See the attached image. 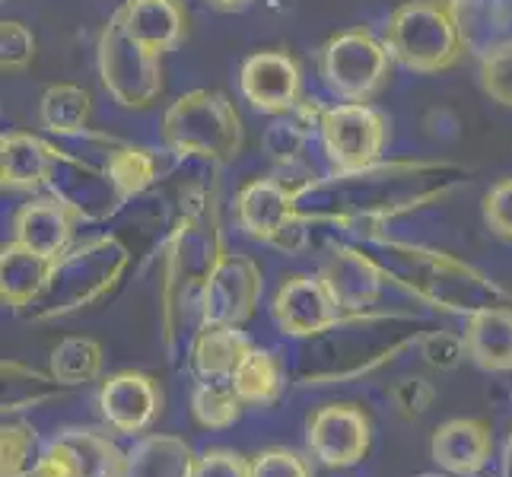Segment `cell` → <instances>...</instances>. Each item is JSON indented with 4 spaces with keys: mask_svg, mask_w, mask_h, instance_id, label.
Wrapping results in <instances>:
<instances>
[{
    "mask_svg": "<svg viewBox=\"0 0 512 477\" xmlns=\"http://www.w3.org/2000/svg\"><path fill=\"white\" fill-rule=\"evenodd\" d=\"M388 401L395 404V411L401 417L414 420V417L430 411V404L436 401V388L427 379L411 376V379H401V382H395L392 388H388Z\"/></svg>",
    "mask_w": 512,
    "mask_h": 477,
    "instance_id": "cell-34",
    "label": "cell"
},
{
    "mask_svg": "<svg viewBox=\"0 0 512 477\" xmlns=\"http://www.w3.org/2000/svg\"><path fill=\"white\" fill-rule=\"evenodd\" d=\"M322 280L328 284L341 312L357 315V312H366L379 299L385 274L357 249H334L322 268Z\"/></svg>",
    "mask_w": 512,
    "mask_h": 477,
    "instance_id": "cell-18",
    "label": "cell"
},
{
    "mask_svg": "<svg viewBox=\"0 0 512 477\" xmlns=\"http://www.w3.org/2000/svg\"><path fill=\"white\" fill-rule=\"evenodd\" d=\"M417 477H449V474H433V471H430V474H417Z\"/></svg>",
    "mask_w": 512,
    "mask_h": 477,
    "instance_id": "cell-40",
    "label": "cell"
},
{
    "mask_svg": "<svg viewBox=\"0 0 512 477\" xmlns=\"http://www.w3.org/2000/svg\"><path fill=\"white\" fill-rule=\"evenodd\" d=\"M392 51L366 29H347L319 51V74L344 102H369L392 74Z\"/></svg>",
    "mask_w": 512,
    "mask_h": 477,
    "instance_id": "cell-4",
    "label": "cell"
},
{
    "mask_svg": "<svg viewBox=\"0 0 512 477\" xmlns=\"http://www.w3.org/2000/svg\"><path fill=\"white\" fill-rule=\"evenodd\" d=\"M484 220L490 233L512 242V179H503L484 194Z\"/></svg>",
    "mask_w": 512,
    "mask_h": 477,
    "instance_id": "cell-35",
    "label": "cell"
},
{
    "mask_svg": "<svg viewBox=\"0 0 512 477\" xmlns=\"http://www.w3.org/2000/svg\"><path fill=\"white\" fill-rule=\"evenodd\" d=\"M420 353L423 360L436 369H455L468 357V344L465 334H452V331H430L420 338Z\"/></svg>",
    "mask_w": 512,
    "mask_h": 477,
    "instance_id": "cell-33",
    "label": "cell"
},
{
    "mask_svg": "<svg viewBox=\"0 0 512 477\" xmlns=\"http://www.w3.org/2000/svg\"><path fill=\"white\" fill-rule=\"evenodd\" d=\"M198 455L179 436L150 433L128 449L125 477H191Z\"/></svg>",
    "mask_w": 512,
    "mask_h": 477,
    "instance_id": "cell-22",
    "label": "cell"
},
{
    "mask_svg": "<svg viewBox=\"0 0 512 477\" xmlns=\"http://www.w3.org/2000/svg\"><path fill=\"white\" fill-rule=\"evenodd\" d=\"M252 477H315V471L306 455L284 446H271L252 458Z\"/></svg>",
    "mask_w": 512,
    "mask_h": 477,
    "instance_id": "cell-32",
    "label": "cell"
},
{
    "mask_svg": "<svg viewBox=\"0 0 512 477\" xmlns=\"http://www.w3.org/2000/svg\"><path fill=\"white\" fill-rule=\"evenodd\" d=\"M191 477H252V458L229 449H207L198 455Z\"/></svg>",
    "mask_w": 512,
    "mask_h": 477,
    "instance_id": "cell-36",
    "label": "cell"
},
{
    "mask_svg": "<svg viewBox=\"0 0 512 477\" xmlns=\"http://www.w3.org/2000/svg\"><path fill=\"white\" fill-rule=\"evenodd\" d=\"M105 353L102 344L93 338H64L48 357V373L55 376L58 385L77 388L90 385L102 376Z\"/></svg>",
    "mask_w": 512,
    "mask_h": 477,
    "instance_id": "cell-25",
    "label": "cell"
},
{
    "mask_svg": "<svg viewBox=\"0 0 512 477\" xmlns=\"http://www.w3.org/2000/svg\"><path fill=\"white\" fill-rule=\"evenodd\" d=\"M255 344L233 325H201L188 347V369L198 382H233Z\"/></svg>",
    "mask_w": 512,
    "mask_h": 477,
    "instance_id": "cell-19",
    "label": "cell"
},
{
    "mask_svg": "<svg viewBox=\"0 0 512 477\" xmlns=\"http://www.w3.org/2000/svg\"><path fill=\"white\" fill-rule=\"evenodd\" d=\"M20 477H45V474H42L39 468H35V471H29V474H20Z\"/></svg>",
    "mask_w": 512,
    "mask_h": 477,
    "instance_id": "cell-39",
    "label": "cell"
},
{
    "mask_svg": "<svg viewBox=\"0 0 512 477\" xmlns=\"http://www.w3.org/2000/svg\"><path fill=\"white\" fill-rule=\"evenodd\" d=\"M239 90L261 115H287L303 99V70L287 51H255L242 61Z\"/></svg>",
    "mask_w": 512,
    "mask_h": 477,
    "instance_id": "cell-12",
    "label": "cell"
},
{
    "mask_svg": "<svg viewBox=\"0 0 512 477\" xmlns=\"http://www.w3.org/2000/svg\"><path fill=\"white\" fill-rule=\"evenodd\" d=\"M99 77L121 109H150L163 96V64L144 45H137L131 35L118 26L112 16L109 26L99 35Z\"/></svg>",
    "mask_w": 512,
    "mask_h": 477,
    "instance_id": "cell-5",
    "label": "cell"
},
{
    "mask_svg": "<svg viewBox=\"0 0 512 477\" xmlns=\"http://www.w3.org/2000/svg\"><path fill=\"white\" fill-rule=\"evenodd\" d=\"M207 4L214 10H220V13H239L245 7H252L255 0H207Z\"/></svg>",
    "mask_w": 512,
    "mask_h": 477,
    "instance_id": "cell-37",
    "label": "cell"
},
{
    "mask_svg": "<svg viewBox=\"0 0 512 477\" xmlns=\"http://www.w3.org/2000/svg\"><path fill=\"white\" fill-rule=\"evenodd\" d=\"M245 411V401L233 382H198L191 392V414L204 430H229L236 427Z\"/></svg>",
    "mask_w": 512,
    "mask_h": 477,
    "instance_id": "cell-27",
    "label": "cell"
},
{
    "mask_svg": "<svg viewBox=\"0 0 512 477\" xmlns=\"http://www.w3.org/2000/svg\"><path fill=\"white\" fill-rule=\"evenodd\" d=\"M468 357L484 373H512V309L487 306L468 315L465 322Z\"/></svg>",
    "mask_w": 512,
    "mask_h": 477,
    "instance_id": "cell-20",
    "label": "cell"
},
{
    "mask_svg": "<svg viewBox=\"0 0 512 477\" xmlns=\"http://www.w3.org/2000/svg\"><path fill=\"white\" fill-rule=\"evenodd\" d=\"M125 468L128 452H121L115 439L83 427L61 430L42 449L39 462L45 477H125Z\"/></svg>",
    "mask_w": 512,
    "mask_h": 477,
    "instance_id": "cell-10",
    "label": "cell"
},
{
    "mask_svg": "<svg viewBox=\"0 0 512 477\" xmlns=\"http://www.w3.org/2000/svg\"><path fill=\"white\" fill-rule=\"evenodd\" d=\"M128 261V249L115 236H99L64 252L55 261L45 293L29 306V315L35 322H48V318H64L80 309H90L118 284Z\"/></svg>",
    "mask_w": 512,
    "mask_h": 477,
    "instance_id": "cell-1",
    "label": "cell"
},
{
    "mask_svg": "<svg viewBox=\"0 0 512 477\" xmlns=\"http://www.w3.org/2000/svg\"><path fill=\"white\" fill-rule=\"evenodd\" d=\"M35 58V35L26 23L7 20L0 26V64L7 74H20Z\"/></svg>",
    "mask_w": 512,
    "mask_h": 477,
    "instance_id": "cell-31",
    "label": "cell"
},
{
    "mask_svg": "<svg viewBox=\"0 0 512 477\" xmlns=\"http://www.w3.org/2000/svg\"><path fill=\"white\" fill-rule=\"evenodd\" d=\"M233 388L245 401V408H271L287 388V369L274 350L252 347L236 369Z\"/></svg>",
    "mask_w": 512,
    "mask_h": 477,
    "instance_id": "cell-23",
    "label": "cell"
},
{
    "mask_svg": "<svg viewBox=\"0 0 512 477\" xmlns=\"http://www.w3.org/2000/svg\"><path fill=\"white\" fill-rule=\"evenodd\" d=\"M77 223L83 217L61 198H32L13 214V242L26 245L29 252L58 261L74 242Z\"/></svg>",
    "mask_w": 512,
    "mask_h": 477,
    "instance_id": "cell-13",
    "label": "cell"
},
{
    "mask_svg": "<svg viewBox=\"0 0 512 477\" xmlns=\"http://www.w3.org/2000/svg\"><path fill=\"white\" fill-rule=\"evenodd\" d=\"M55 271V261L29 252L20 242H7L0 252V296L4 306L23 312L39 299Z\"/></svg>",
    "mask_w": 512,
    "mask_h": 477,
    "instance_id": "cell-21",
    "label": "cell"
},
{
    "mask_svg": "<svg viewBox=\"0 0 512 477\" xmlns=\"http://www.w3.org/2000/svg\"><path fill=\"white\" fill-rule=\"evenodd\" d=\"M261 268L245 255L223 252L201 290V325L242 328L261 303Z\"/></svg>",
    "mask_w": 512,
    "mask_h": 477,
    "instance_id": "cell-8",
    "label": "cell"
},
{
    "mask_svg": "<svg viewBox=\"0 0 512 477\" xmlns=\"http://www.w3.org/2000/svg\"><path fill=\"white\" fill-rule=\"evenodd\" d=\"M296 194L274 179H255L236 194V220L255 242H284L293 229Z\"/></svg>",
    "mask_w": 512,
    "mask_h": 477,
    "instance_id": "cell-15",
    "label": "cell"
},
{
    "mask_svg": "<svg viewBox=\"0 0 512 477\" xmlns=\"http://www.w3.org/2000/svg\"><path fill=\"white\" fill-rule=\"evenodd\" d=\"M0 373H4V414L39 408V404L58 395L55 376L42 373V369H32L20 360H4Z\"/></svg>",
    "mask_w": 512,
    "mask_h": 477,
    "instance_id": "cell-26",
    "label": "cell"
},
{
    "mask_svg": "<svg viewBox=\"0 0 512 477\" xmlns=\"http://www.w3.org/2000/svg\"><path fill=\"white\" fill-rule=\"evenodd\" d=\"M322 144L338 172H363L385 150L388 125L369 102H341L322 112Z\"/></svg>",
    "mask_w": 512,
    "mask_h": 477,
    "instance_id": "cell-6",
    "label": "cell"
},
{
    "mask_svg": "<svg viewBox=\"0 0 512 477\" xmlns=\"http://www.w3.org/2000/svg\"><path fill=\"white\" fill-rule=\"evenodd\" d=\"M58 163L61 150L42 137L26 131L0 137V182L7 191H39L42 185H51Z\"/></svg>",
    "mask_w": 512,
    "mask_h": 477,
    "instance_id": "cell-17",
    "label": "cell"
},
{
    "mask_svg": "<svg viewBox=\"0 0 512 477\" xmlns=\"http://www.w3.org/2000/svg\"><path fill=\"white\" fill-rule=\"evenodd\" d=\"M481 86L484 93L512 109V42L493 48L490 55H484L481 61Z\"/></svg>",
    "mask_w": 512,
    "mask_h": 477,
    "instance_id": "cell-30",
    "label": "cell"
},
{
    "mask_svg": "<svg viewBox=\"0 0 512 477\" xmlns=\"http://www.w3.org/2000/svg\"><path fill=\"white\" fill-rule=\"evenodd\" d=\"M430 458L455 477H474L493 458V430L481 417H452L430 439Z\"/></svg>",
    "mask_w": 512,
    "mask_h": 477,
    "instance_id": "cell-14",
    "label": "cell"
},
{
    "mask_svg": "<svg viewBox=\"0 0 512 477\" xmlns=\"http://www.w3.org/2000/svg\"><path fill=\"white\" fill-rule=\"evenodd\" d=\"M93 115L90 93L77 83H51L39 99V121L48 134L80 137Z\"/></svg>",
    "mask_w": 512,
    "mask_h": 477,
    "instance_id": "cell-24",
    "label": "cell"
},
{
    "mask_svg": "<svg viewBox=\"0 0 512 477\" xmlns=\"http://www.w3.org/2000/svg\"><path fill=\"white\" fill-rule=\"evenodd\" d=\"M163 140L179 156L229 163L242 150V118L220 90H191L163 115Z\"/></svg>",
    "mask_w": 512,
    "mask_h": 477,
    "instance_id": "cell-2",
    "label": "cell"
},
{
    "mask_svg": "<svg viewBox=\"0 0 512 477\" xmlns=\"http://www.w3.org/2000/svg\"><path fill=\"white\" fill-rule=\"evenodd\" d=\"M385 45L392 58L414 74H439L465 55L462 29L443 0H408L395 7L385 26Z\"/></svg>",
    "mask_w": 512,
    "mask_h": 477,
    "instance_id": "cell-3",
    "label": "cell"
},
{
    "mask_svg": "<svg viewBox=\"0 0 512 477\" xmlns=\"http://www.w3.org/2000/svg\"><path fill=\"white\" fill-rule=\"evenodd\" d=\"M42 462L39 436L23 420L4 423L0 430V477H20L35 471Z\"/></svg>",
    "mask_w": 512,
    "mask_h": 477,
    "instance_id": "cell-28",
    "label": "cell"
},
{
    "mask_svg": "<svg viewBox=\"0 0 512 477\" xmlns=\"http://www.w3.org/2000/svg\"><path fill=\"white\" fill-rule=\"evenodd\" d=\"M500 477H512V430H509L506 449H503V468H500Z\"/></svg>",
    "mask_w": 512,
    "mask_h": 477,
    "instance_id": "cell-38",
    "label": "cell"
},
{
    "mask_svg": "<svg viewBox=\"0 0 512 477\" xmlns=\"http://www.w3.org/2000/svg\"><path fill=\"white\" fill-rule=\"evenodd\" d=\"M99 417L121 436H144L163 414V388L140 369H121L99 385Z\"/></svg>",
    "mask_w": 512,
    "mask_h": 477,
    "instance_id": "cell-9",
    "label": "cell"
},
{
    "mask_svg": "<svg viewBox=\"0 0 512 477\" xmlns=\"http://www.w3.org/2000/svg\"><path fill=\"white\" fill-rule=\"evenodd\" d=\"M271 315L287 338H299V341L319 338V334L331 331L344 318V312L338 303H334V296L322 280V274L287 277L274 293Z\"/></svg>",
    "mask_w": 512,
    "mask_h": 477,
    "instance_id": "cell-11",
    "label": "cell"
},
{
    "mask_svg": "<svg viewBox=\"0 0 512 477\" xmlns=\"http://www.w3.org/2000/svg\"><path fill=\"white\" fill-rule=\"evenodd\" d=\"M112 16L137 45L160 58L179 48L188 32V16L179 0H125Z\"/></svg>",
    "mask_w": 512,
    "mask_h": 477,
    "instance_id": "cell-16",
    "label": "cell"
},
{
    "mask_svg": "<svg viewBox=\"0 0 512 477\" xmlns=\"http://www.w3.org/2000/svg\"><path fill=\"white\" fill-rule=\"evenodd\" d=\"M109 179L121 191V198H131V194L144 191L156 179V159L150 156V150L121 147L109 159Z\"/></svg>",
    "mask_w": 512,
    "mask_h": 477,
    "instance_id": "cell-29",
    "label": "cell"
},
{
    "mask_svg": "<svg viewBox=\"0 0 512 477\" xmlns=\"http://www.w3.org/2000/svg\"><path fill=\"white\" fill-rule=\"evenodd\" d=\"M306 449L325 468H357L373 449V420L357 404H325L309 417Z\"/></svg>",
    "mask_w": 512,
    "mask_h": 477,
    "instance_id": "cell-7",
    "label": "cell"
}]
</instances>
